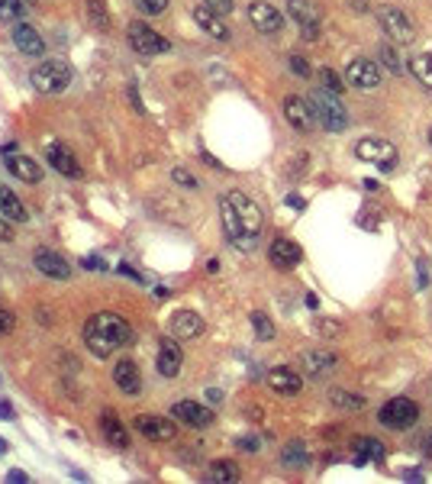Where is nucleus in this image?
<instances>
[{
  "label": "nucleus",
  "instance_id": "79ce46f5",
  "mask_svg": "<svg viewBox=\"0 0 432 484\" xmlns=\"http://www.w3.org/2000/svg\"><path fill=\"white\" fill-rule=\"evenodd\" d=\"M291 68H294V71H297L300 78H310V65H307V62H303V59H300V55H294V59H291Z\"/></svg>",
  "mask_w": 432,
  "mask_h": 484
},
{
  "label": "nucleus",
  "instance_id": "4468645a",
  "mask_svg": "<svg viewBox=\"0 0 432 484\" xmlns=\"http://www.w3.org/2000/svg\"><path fill=\"white\" fill-rule=\"evenodd\" d=\"M171 413H175L178 423H187V426H194V429H207V426L216 420L213 410L197 404V401H178L175 407H171Z\"/></svg>",
  "mask_w": 432,
  "mask_h": 484
},
{
  "label": "nucleus",
  "instance_id": "58836bf2",
  "mask_svg": "<svg viewBox=\"0 0 432 484\" xmlns=\"http://www.w3.org/2000/svg\"><path fill=\"white\" fill-rule=\"evenodd\" d=\"M203 7L213 10V13H219V17H229V13L236 10V3L233 0H203Z\"/></svg>",
  "mask_w": 432,
  "mask_h": 484
},
{
  "label": "nucleus",
  "instance_id": "6ab92c4d",
  "mask_svg": "<svg viewBox=\"0 0 432 484\" xmlns=\"http://www.w3.org/2000/svg\"><path fill=\"white\" fill-rule=\"evenodd\" d=\"M113 381H117V387L123 394H139L142 391V371H139V365H136L133 359H120L117 365H113Z\"/></svg>",
  "mask_w": 432,
  "mask_h": 484
},
{
  "label": "nucleus",
  "instance_id": "a878e982",
  "mask_svg": "<svg viewBox=\"0 0 432 484\" xmlns=\"http://www.w3.org/2000/svg\"><path fill=\"white\" fill-rule=\"evenodd\" d=\"M100 433L107 436V443L117 446V449H126V446H129V433H126L123 423H120V420L113 417L110 410H103V413H100Z\"/></svg>",
  "mask_w": 432,
  "mask_h": 484
},
{
  "label": "nucleus",
  "instance_id": "ea45409f",
  "mask_svg": "<svg viewBox=\"0 0 432 484\" xmlns=\"http://www.w3.org/2000/svg\"><path fill=\"white\" fill-rule=\"evenodd\" d=\"M171 178H175V181L181 184V187H191V191H197V187H200L197 178H194L191 171H184V168H175V171H171Z\"/></svg>",
  "mask_w": 432,
  "mask_h": 484
},
{
  "label": "nucleus",
  "instance_id": "1a4fd4ad",
  "mask_svg": "<svg viewBox=\"0 0 432 484\" xmlns=\"http://www.w3.org/2000/svg\"><path fill=\"white\" fill-rule=\"evenodd\" d=\"M287 13L294 17V23L300 26L303 39L313 42L319 36V23H323V13H319V3L316 0H287Z\"/></svg>",
  "mask_w": 432,
  "mask_h": 484
},
{
  "label": "nucleus",
  "instance_id": "603ef678",
  "mask_svg": "<svg viewBox=\"0 0 432 484\" xmlns=\"http://www.w3.org/2000/svg\"><path fill=\"white\" fill-rule=\"evenodd\" d=\"M429 145H432V129H429Z\"/></svg>",
  "mask_w": 432,
  "mask_h": 484
},
{
  "label": "nucleus",
  "instance_id": "09e8293b",
  "mask_svg": "<svg viewBox=\"0 0 432 484\" xmlns=\"http://www.w3.org/2000/svg\"><path fill=\"white\" fill-rule=\"evenodd\" d=\"M423 452H426V455H429V459H432V429L423 436Z\"/></svg>",
  "mask_w": 432,
  "mask_h": 484
},
{
  "label": "nucleus",
  "instance_id": "e433bc0d",
  "mask_svg": "<svg viewBox=\"0 0 432 484\" xmlns=\"http://www.w3.org/2000/svg\"><path fill=\"white\" fill-rule=\"evenodd\" d=\"M133 3L142 10V13H145V17H158V13H165V10H168L171 0H133Z\"/></svg>",
  "mask_w": 432,
  "mask_h": 484
},
{
  "label": "nucleus",
  "instance_id": "6e6552de",
  "mask_svg": "<svg viewBox=\"0 0 432 484\" xmlns=\"http://www.w3.org/2000/svg\"><path fill=\"white\" fill-rule=\"evenodd\" d=\"M377 420H381L387 429H410V426H416V420H419V407H416L410 397H394V401H387L381 407Z\"/></svg>",
  "mask_w": 432,
  "mask_h": 484
},
{
  "label": "nucleus",
  "instance_id": "f03ea898",
  "mask_svg": "<svg viewBox=\"0 0 432 484\" xmlns=\"http://www.w3.org/2000/svg\"><path fill=\"white\" fill-rule=\"evenodd\" d=\"M84 343L97 359H107L117 349L133 343V326L126 323L120 313H94L84 326Z\"/></svg>",
  "mask_w": 432,
  "mask_h": 484
},
{
  "label": "nucleus",
  "instance_id": "a19ab883",
  "mask_svg": "<svg viewBox=\"0 0 432 484\" xmlns=\"http://www.w3.org/2000/svg\"><path fill=\"white\" fill-rule=\"evenodd\" d=\"M13 326H17V317H13L7 307H0V336H10Z\"/></svg>",
  "mask_w": 432,
  "mask_h": 484
},
{
  "label": "nucleus",
  "instance_id": "a18cd8bd",
  "mask_svg": "<svg viewBox=\"0 0 432 484\" xmlns=\"http://www.w3.org/2000/svg\"><path fill=\"white\" fill-rule=\"evenodd\" d=\"M13 239V233H10V223H7V217H0V242H10Z\"/></svg>",
  "mask_w": 432,
  "mask_h": 484
},
{
  "label": "nucleus",
  "instance_id": "aec40b11",
  "mask_svg": "<svg viewBox=\"0 0 432 484\" xmlns=\"http://www.w3.org/2000/svg\"><path fill=\"white\" fill-rule=\"evenodd\" d=\"M3 165H7V171L17 178V181H26V184L42 181V168L36 165L29 155H10V152H3Z\"/></svg>",
  "mask_w": 432,
  "mask_h": 484
},
{
  "label": "nucleus",
  "instance_id": "473e14b6",
  "mask_svg": "<svg viewBox=\"0 0 432 484\" xmlns=\"http://www.w3.org/2000/svg\"><path fill=\"white\" fill-rule=\"evenodd\" d=\"M84 10H87V20L97 26L100 33L110 29V17H107V7H103V0H84Z\"/></svg>",
  "mask_w": 432,
  "mask_h": 484
},
{
  "label": "nucleus",
  "instance_id": "2eb2a0df",
  "mask_svg": "<svg viewBox=\"0 0 432 484\" xmlns=\"http://www.w3.org/2000/svg\"><path fill=\"white\" fill-rule=\"evenodd\" d=\"M284 117L300 133H313L316 117H313V110H310V101H303V97H294V94L284 97Z\"/></svg>",
  "mask_w": 432,
  "mask_h": 484
},
{
  "label": "nucleus",
  "instance_id": "f8f14e48",
  "mask_svg": "<svg viewBox=\"0 0 432 484\" xmlns=\"http://www.w3.org/2000/svg\"><path fill=\"white\" fill-rule=\"evenodd\" d=\"M203 336V317L194 313V310H178L171 317V339L178 343H194Z\"/></svg>",
  "mask_w": 432,
  "mask_h": 484
},
{
  "label": "nucleus",
  "instance_id": "c03bdc74",
  "mask_svg": "<svg viewBox=\"0 0 432 484\" xmlns=\"http://www.w3.org/2000/svg\"><path fill=\"white\" fill-rule=\"evenodd\" d=\"M7 481H13V484H26V481H29V475H26V471H20V468H13V471H7Z\"/></svg>",
  "mask_w": 432,
  "mask_h": 484
},
{
  "label": "nucleus",
  "instance_id": "b1692460",
  "mask_svg": "<svg viewBox=\"0 0 432 484\" xmlns=\"http://www.w3.org/2000/svg\"><path fill=\"white\" fill-rule=\"evenodd\" d=\"M268 255H271V262H275L278 268H297L303 252H300V245L294 239H275Z\"/></svg>",
  "mask_w": 432,
  "mask_h": 484
},
{
  "label": "nucleus",
  "instance_id": "c9c22d12",
  "mask_svg": "<svg viewBox=\"0 0 432 484\" xmlns=\"http://www.w3.org/2000/svg\"><path fill=\"white\" fill-rule=\"evenodd\" d=\"M23 17V3L20 0H0V20L10 23V20H20Z\"/></svg>",
  "mask_w": 432,
  "mask_h": 484
},
{
  "label": "nucleus",
  "instance_id": "7ed1b4c3",
  "mask_svg": "<svg viewBox=\"0 0 432 484\" xmlns=\"http://www.w3.org/2000/svg\"><path fill=\"white\" fill-rule=\"evenodd\" d=\"M307 101H310V110H313V117L319 120V126H323V129H329V133H342V129L349 126L345 104H339V97H336V94H329L326 87H316Z\"/></svg>",
  "mask_w": 432,
  "mask_h": 484
},
{
  "label": "nucleus",
  "instance_id": "393cba45",
  "mask_svg": "<svg viewBox=\"0 0 432 484\" xmlns=\"http://www.w3.org/2000/svg\"><path fill=\"white\" fill-rule=\"evenodd\" d=\"M0 217L13 220V223H26V220H29V210H26V204L20 201V197L10 191V187H0Z\"/></svg>",
  "mask_w": 432,
  "mask_h": 484
},
{
  "label": "nucleus",
  "instance_id": "f3484780",
  "mask_svg": "<svg viewBox=\"0 0 432 484\" xmlns=\"http://www.w3.org/2000/svg\"><path fill=\"white\" fill-rule=\"evenodd\" d=\"M268 387L275 394H281V397H294V394H300V387H303V378H300L294 368L278 365L268 371Z\"/></svg>",
  "mask_w": 432,
  "mask_h": 484
},
{
  "label": "nucleus",
  "instance_id": "72a5a7b5",
  "mask_svg": "<svg viewBox=\"0 0 432 484\" xmlns=\"http://www.w3.org/2000/svg\"><path fill=\"white\" fill-rule=\"evenodd\" d=\"M252 326H255V339H261V343H271V339H275V323H271L261 310L252 313Z\"/></svg>",
  "mask_w": 432,
  "mask_h": 484
},
{
  "label": "nucleus",
  "instance_id": "0eeeda50",
  "mask_svg": "<svg viewBox=\"0 0 432 484\" xmlns=\"http://www.w3.org/2000/svg\"><path fill=\"white\" fill-rule=\"evenodd\" d=\"M374 17H377V23H381L384 33H387V39H394L397 45L413 42L416 26H413V20H410L400 7H377V10H374Z\"/></svg>",
  "mask_w": 432,
  "mask_h": 484
},
{
  "label": "nucleus",
  "instance_id": "dca6fc26",
  "mask_svg": "<svg viewBox=\"0 0 432 484\" xmlns=\"http://www.w3.org/2000/svg\"><path fill=\"white\" fill-rule=\"evenodd\" d=\"M45 162H49L59 175H65V178H81V165H78V159H75V152L68 149L65 142H52L49 149H45Z\"/></svg>",
  "mask_w": 432,
  "mask_h": 484
},
{
  "label": "nucleus",
  "instance_id": "412c9836",
  "mask_svg": "<svg viewBox=\"0 0 432 484\" xmlns=\"http://www.w3.org/2000/svg\"><path fill=\"white\" fill-rule=\"evenodd\" d=\"M13 42H17V49L23 52V55H33V59L45 55V39H42V36L36 33V26H29V23L13 26Z\"/></svg>",
  "mask_w": 432,
  "mask_h": 484
},
{
  "label": "nucleus",
  "instance_id": "de8ad7c7",
  "mask_svg": "<svg viewBox=\"0 0 432 484\" xmlns=\"http://www.w3.org/2000/svg\"><path fill=\"white\" fill-rule=\"evenodd\" d=\"M236 446H239V449H249V452H255V449H258L255 439H236Z\"/></svg>",
  "mask_w": 432,
  "mask_h": 484
},
{
  "label": "nucleus",
  "instance_id": "c756f323",
  "mask_svg": "<svg viewBox=\"0 0 432 484\" xmlns=\"http://www.w3.org/2000/svg\"><path fill=\"white\" fill-rule=\"evenodd\" d=\"M358 455H355V465H368V462H377L381 465L384 462V446L377 443V439H368V436H361L355 443Z\"/></svg>",
  "mask_w": 432,
  "mask_h": 484
},
{
  "label": "nucleus",
  "instance_id": "bb28decb",
  "mask_svg": "<svg viewBox=\"0 0 432 484\" xmlns=\"http://www.w3.org/2000/svg\"><path fill=\"white\" fill-rule=\"evenodd\" d=\"M407 68H410V75H413L416 81L432 91V52H413L410 62H407Z\"/></svg>",
  "mask_w": 432,
  "mask_h": 484
},
{
  "label": "nucleus",
  "instance_id": "9b49d317",
  "mask_svg": "<svg viewBox=\"0 0 432 484\" xmlns=\"http://www.w3.org/2000/svg\"><path fill=\"white\" fill-rule=\"evenodd\" d=\"M249 20L252 26H255L258 33H268V36H275L284 29V17H281V10L271 7L268 0H255L249 7Z\"/></svg>",
  "mask_w": 432,
  "mask_h": 484
},
{
  "label": "nucleus",
  "instance_id": "ddd939ff",
  "mask_svg": "<svg viewBox=\"0 0 432 484\" xmlns=\"http://www.w3.org/2000/svg\"><path fill=\"white\" fill-rule=\"evenodd\" d=\"M133 426L139 429L145 439H152V443H171V439H178V426L175 420H165V417H136Z\"/></svg>",
  "mask_w": 432,
  "mask_h": 484
},
{
  "label": "nucleus",
  "instance_id": "8fccbe9b",
  "mask_svg": "<svg viewBox=\"0 0 432 484\" xmlns=\"http://www.w3.org/2000/svg\"><path fill=\"white\" fill-rule=\"evenodd\" d=\"M287 204H291L294 210H303V197H297V194H291V197H287Z\"/></svg>",
  "mask_w": 432,
  "mask_h": 484
},
{
  "label": "nucleus",
  "instance_id": "f704fd0d",
  "mask_svg": "<svg viewBox=\"0 0 432 484\" xmlns=\"http://www.w3.org/2000/svg\"><path fill=\"white\" fill-rule=\"evenodd\" d=\"M319 84H323L329 94H336V97L345 91V78H339L333 68H319Z\"/></svg>",
  "mask_w": 432,
  "mask_h": 484
},
{
  "label": "nucleus",
  "instance_id": "37998d69",
  "mask_svg": "<svg viewBox=\"0 0 432 484\" xmlns=\"http://www.w3.org/2000/svg\"><path fill=\"white\" fill-rule=\"evenodd\" d=\"M84 268H94V271H103L107 268V262H100V255H87V259H81Z\"/></svg>",
  "mask_w": 432,
  "mask_h": 484
},
{
  "label": "nucleus",
  "instance_id": "20e7f679",
  "mask_svg": "<svg viewBox=\"0 0 432 484\" xmlns=\"http://www.w3.org/2000/svg\"><path fill=\"white\" fill-rule=\"evenodd\" d=\"M71 78H75V71H71V65H68V62L49 59V62H42V65L33 68L29 81H33V87L39 94H62V91H68Z\"/></svg>",
  "mask_w": 432,
  "mask_h": 484
},
{
  "label": "nucleus",
  "instance_id": "5701e85b",
  "mask_svg": "<svg viewBox=\"0 0 432 484\" xmlns=\"http://www.w3.org/2000/svg\"><path fill=\"white\" fill-rule=\"evenodd\" d=\"M194 20H197L200 29H203L207 36H213V39H219V42L229 39V26L223 23V17H219V13H213V10H207L203 3H197V7H194Z\"/></svg>",
  "mask_w": 432,
  "mask_h": 484
},
{
  "label": "nucleus",
  "instance_id": "3c124183",
  "mask_svg": "<svg viewBox=\"0 0 432 484\" xmlns=\"http://www.w3.org/2000/svg\"><path fill=\"white\" fill-rule=\"evenodd\" d=\"M3 452H7V443H3V439H0V455H3Z\"/></svg>",
  "mask_w": 432,
  "mask_h": 484
},
{
  "label": "nucleus",
  "instance_id": "49530a36",
  "mask_svg": "<svg viewBox=\"0 0 432 484\" xmlns=\"http://www.w3.org/2000/svg\"><path fill=\"white\" fill-rule=\"evenodd\" d=\"M0 420H13V407L7 401H0Z\"/></svg>",
  "mask_w": 432,
  "mask_h": 484
},
{
  "label": "nucleus",
  "instance_id": "4be33fe9",
  "mask_svg": "<svg viewBox=\"0 0 432 484\" xmlns=\"http://www.w3.org/2000/svg\"><path fill=\"white\" fill-rule=\"evenodd\" d=\"M181 346H178V339H165V343L158 346V359H155V368H158V375H165V378H175L178 371H181Z\"/></svg>",
  "mask_w": 432,
  "mask_h": 484
},
{
  "label": "nucleus",
  "instance_id": "9d476101",
  "mask_svg": "<svg viewBox=\"0 0 432 484\" xmlns=\"http://www.w3.org/2000/svg\"><path fill=\"white\" fill-rule=\"evenodd\" d=\"M345 81L358 91H374L381 84V65L371 59H352L349 68H345Z\"/></svg>",
  "mask_w": 432,
  "mask_h": 484
},
{
  "label": "nucleus",
  "instance_id": "cd10ccee",
  "mask_svg": "<svg viewBox=\"0 0 432 484\" xmlns=\"http://www.w3.org/2000/svg\"><path fill=\"white\" fill-rule=\"evenodd\" d=\"M303 371L307 375H313V378H319V375H326V371H333L336 368V355L333 352H303Z\"/></svg>",
  "mask_w": 432,
  "mask_h": 484
},
{
  "label": "nucleus",
  "instance_id": "2f4dec72",
  "mask_svg": "<svg viewBox=\"0 0 432 484\" xmlns=\"http://www.w3.org/2000/svg\"><path fill=\"white\" fill-rule=\"evenodd\" d=\"M329 404L339 407V410H361V407H365V397L342 391V387H333V391H329Z\"/></svg>",
  "mask_w": 432,
  "mask_h": 484
},
{
  "label": "nucleus",
  "instance_id": "7c9ffc66",
  "mask_svg": "<svg viewBox=\"0 0 432 484\" xmlns=\"http://www.w3.org/2000/svg\"><path fill=\"white\" fill-rule=\"evenodd\" d=\"M207 481H216V484H226V481H239V465L229 459H219L207 468Z\"/></svg>",
  "mask_w": 432,
  "mask_h": 484
},
{
  "label": "nucleus",
  "instance_id": "39448f33",
  "mask_svg": "<svg viewBox=\"0 0 432 484\" xmlns=\"http://www.w3.org/2000/svg\"><path fill=\"white\" fill-rule=\"evenodd\" d=\"M126 39H129V45H133V52H139V55H145V59H155V55H165V52H171V42L165 39V36H158L152 26L145 23H129V29H126Z\"/></svg>",
  "mask_w": 432,
  "mask_h": 484
},
{
  "label": "nucleus",
  "instance_id": "f257e3e1",
  "mask_svg": "<svg viewBox=\"0 0 432 484\" xmlns=\"http://www.w3.org/2000/svg\"><path fill=\"white\" fill-rule=\"evenodd\" d=\"M219 217H223V233L229 245L239 252H252L261 242V229H265V217L252 197L242 191H229L219 204Z\"/></svg>",
  "mask_w": 432,
  "mask_h": 484
},
{
  "label": "nucleus",
  "instance_id": "423d86ee",
  "mask_svg": "<svg viewBox=\"0 0 432 484\" xmlns=\"http://www.w3.org/2000/svg\"><path fill=\"white\" fill-rule=\"evenodd\" d=\"M355 155L361 162L377 165L381 171H394V168H397V145L387 142V139H377V136H371V139H358L355 142Z\"/></svg>",
  "mask_w": 432,
  "mask_h": 484
},
{
  "label": "nucleus",
  "instance_id": "4c0bfd02",
  "mask_svg": "<svg viewBox=\"0 0 432 484\" xmlns=\"http://www.w3.org/2000/svg\"><path fill=\"white\" fill-rule=\"evenodd\" d=\"M377 59L387 65V71H400V55L394 45H381V49H377Z\"/></svg>",
  "mask_w": 432,
  "mask_h": 484
},
{
  "label": "nucleus",
  "instance_id": "c85d7f7f",
  "mask_svg": "<svg viewBox=\"0 0 432 484\" xmlns=\"http://www.w3.org/2000/svg\"><path fill=\"white\" fill-rule=\"evenodd\" d=\"M281 465L284 468H307L310 465V452L300 439H291V443L281 449Z\"/></svg>",
  "mask_w": 432,
  "mask_h": 484
},
{
  "label": "nucleus",
  "instance_id": "a211bd4d",
  "mask_svg": "<svg viewBox=\"0 0 432 484\" xmlns=\"http://www.w3.org/2000/svg\"><path fill=\"white\" fill-rule=\"evenodd\" d=\"M33 262H36V268H39L42 275L55 278V281H65V278H71V265H68V262L62 259L59 252H52V249H36V252H33Z\"/></svg>",
  "mask_w": 432,
  "mask_h": 484
}]
</instances>
